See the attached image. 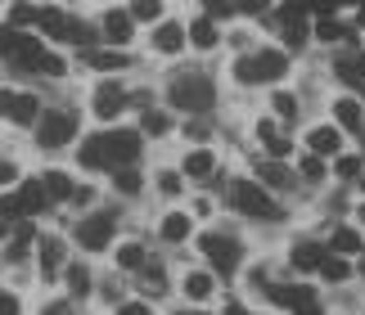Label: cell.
<instances>
[{"mask_svg":"<svg viewBox=\"0 0 365 315\" xmlns=\"http://www.w3.org/2000/svg\"><path fill=\"white\" fill-rule=\"evenodd\" d=\"M307 140H312V153H339V131L334 126H316Z\"/></svg>","mask_w":365,"mask_h":315,"instance_id":"7402d4cb","label":"cell"},{"mask_svg":"<svg viewBox=\"0 0 365 315\" xmlns=\"http://www.w3.org/2000/svg\"><path fill=\"white\" fill-rule=\"evenodd\" d=\"M118 315H153V311H149V306H145V302H126V306H122V311H118Z\"/></svg>","mask_w":365,"mask_h":315,"instance_id":"681fc988","label":"cell"},{"mask_svg":"<svg viewBox=\"0 0 365 315\" xmlns=\"http://www.w3.org/2000/svg\"><path fill=\"white\" fill-rule=\"evenodd\" d=\"M68 289H73L77 297H86L91 293V270L86 266H73V270H68Z\"/></svg>","mask_w":365,"mask_h":315,"instance_id":"4dcf8cb0","label":"cell"},{"mask_svg":"<svg viewBox=\"0 0 365 315\" xmlns=\"http://www.w3.org/2000/svg\"><path fill=\"white\" fill-rule=\"evenodd\" d=\"M14 63H19V68H41V46H36L32 36L19 41V50H14Z\"/></svg>","mask_w":365,"mask_h":315,"instance_id":"4316f807","label":"cell"},{"mask_svg":"<svg viewBox=\"0 0 365 315\" xmlns=\"http://www.w3.org/2000/svg\"><path fill=\"white\" fill-rule=\"evenodd\" d=\"M14 203H19V217H36V212H46L50 207V194H46V185H23L19 190V198H14Z\"/></svg>","mask_w":365,"mask_h":315,"instance_id":"ba28073f","label":"cell"},{"mask_svg":"<svg viewBox=\"0 0 365 315\" xmlns=\"http://www.w3.org/2000/svg\"><path fill=\"white\" fill-rule=\"evenodd\" d=\"M113 185H118L122 194H140V185H145V180H140L135 171H126V167H122V171H113Z\"/></svg>","mask_w":365,"mask_h":315,"instance_id":"836d02e7","label":"cell"},{"mask_svg":"<svg viewBox=\"0 0 365 315\" xmlns=\"http://www.w3.org/2000/svg\"><path fill=\"white\" fill-rule=\"evenodd\" d=\"M131 14H122V9H108L104 14V36L113 41V46H126V41H131Z\"/></svg>","mask_w":365,"mask_h":315,"instance_id":"8fae6325","label":"cell"},{"mask_svg":"<svg viewBox=\"0 0 365 315\" xmlns=\"http://www.w3.org/2000/svg\"><path fill=\"white\" fill-rule=\"evenodd\" d=\"M257 176H262L266 185H289V171L279 167V162H266V167H257Z\"/></svg>","mask_w":365,"mask_h":315,"instance_id":"e575fe53","label":"cell"},{"mask_svg":"<svg viewBox=\"0 0 365 315\" xmlns=\"http://www.w3.org/2000/svg\"><path fill=\"white\" fill-rule=\"evenodd\" d=\"M217 293V284L207 270H194V275H185V297H194V302H203V297H212Z\"/></svg>","mask_w":365,"mask_h":315,"instance_id":"ac0fdd59","label":"cell"},{"mask_svg":"<svg viewBox=\"0 0 365 315\" xmlns=\"http://www.w3.org/2000/svg\"><path fill=\"white\" fill-rule=\"evenodd\" d=\"M86 63H91V68H100V73H118V68H126L131 59H126V54H113V50H91V54H86Z\"/></svg>","mask_w":365,"mask_h":315,"instance_id":"ffe728a7","label":"cell"},{"mask_svg":"<svg viewBox=\"0 0 365 315\" xmlns=\"http://www.w3.org/2000/svg\"><path fill=\"white\" fill-rule=\"evenodd\" d=\"M158 190L163 194H180V176H176V171H163V176H158Z\"/></svg>","mask_w":365,"mask_h":315,"instance_id":"7bdbcfd3","label":"cell"},{"mask_svg":"<svg viewBox=\"0 0 365 315\" xmlns=\"http://www.w3.org/2000/svg\"><path fill=\"white\" fill-rule=\"evenodd\" d=\"M113 225H118L113 212H95V217L77 221V243H81L86 252H100V248H108V243H113Z\"/></svg>","mask_w":365,"mask_h":315,"instance_id":"277c9868","label":"cell"},{"mask_svg":"<svg viewBox=\"0 0 365 315\" xmlns=\"http://www.w3.org/2000/svg\"><path fill=\"white\" fill-rule=\"evenodd\" d=\"M104 149H108V167L113 162H135V153H140V135L135 131H113V135H104Z\"/></svg>","mask_w":365,"mask_h":315,"instance_id":"52a82bcc","label":"cell"},{"mask_svg":"<svg viewBox=\"0 0 365 315\" xmlns=\"http://www.w3.org/2000/svg\"><path fill=\"white\" fill-rule=\"evenodd\" d=\"M59 262H63V239H46V243H41V270H46V275H54V270H59Z\"/></svg>","mask_w":365,"mask_h":315,"instance_id":"cb8c5ba5","label":"cell"},{"mask_svg":"<svg viewBox=\"0 0 365 315\" xmlns=\"http://www.w3.org/2000/svg\"><path fill=\"white\" fill-rule=\"evenodd\" d=\"M284 41H289L293 50H298L302 41H307V19H302L298 9H289V19H284Z\"/></svg>","mask_w":365,"mask_h":315,"instance_id":"484cf974","label":"cell"},{"mask_svg":"<svg viewBox=\"0 0 365 315\" xmlns=\"http://www.w3.org/2000/svg\"><path fill=\"white\" fill-rule=\"evenodd\" d=\"M207 14H221V19H226V14H230V0H207Z\"/></svg>","mask_w":365,"mask_h":315,"instance_id":"f907efd6","label":"cell"},{"mask_svg":"<svg viewBox=\"0 0 365 315\" xmlns=\"http://www.w3.org/2000/svg\"><path fill=\"white\" fill-rule=\"evenodd\" d=\"M140 284L158 293V289H163V270H158V266H145V279H140Z\"/></svg>","mask_w":365,"mask_h":315,"instance_id":"ee69618b","label":"cell"},{"mask_svg":"<svg viewBox=\"0 0 365 315\" xmlns=\"http://www.w3.org/2000/svg\"><path fill=\"white\" fill-rule=\"evenodd\" d=\"M0 108H5L9 122H19V126H32L41 118V99L36 95H0Z\"/></svg>","mask_w":365,"mask_h":315,"instance_id":"8992f818","label":"cell"},{"mask_svg":"<svg viewBox=\"0 0 365 315\" xmlns=\"http://www.w3.org/2000/svg\"><path fill=\"white\" fill-rule=\"evenodd\" d=\"M361 27H365V0H361Z\"/></svg>","mask_w":365,"mask_h":315,"instance_id":"11a10c76","label":"cell"},{"mask_svg":"<svg viewBox=\"0 0 365 315\" xmlns=\"http://www.w3.org/2000/svg\"><path fill=\"white\" fill-rule=\"evenodd\" d=\"M19 32H14V27H0V54H5V59H14V50H19Z\"/></svg>","mask_w":365,"mask_h":315,"instance_id":"d590c367","label":"cell"},{"mask_svg":"<svg viewBox=\"0 0 365 315\" xmlns=\"http://www.w3.org/2000/svg\"><path fill=\"white\" fill-rule=\"evenodd\" d=\"M334 248L339 252H361L365 243H361V234L352 230V225H343V230H334Z\"/></svg>","mask_w":365,"mask_h":315,"instance_id":"83f0119b","label":"cell"},{"mask_svg":"<svg viewBox=\"0 0 365 315\" xmlns=\"http://www.w3.org/2000/svg\"><path fill=\"white\" fill-rule=\"evenodd\" d=\"M302 176H307V180H320V176H325V167H320V158H307V162H302Z\"/></svg>","mask_w":365,"mask_h":315,"instance_id":"f6af8a7d","label":"cell"},{"mask_svg":"<svg viewBox=\"0 0 365 315\" xmlns=\"http://www.w3.org/2000/svg\"><path fill=\"white\" fill-rule=\"evenodd\" d=\"M145 131L163 135V131H167V118H163V113H149V108H145Z\"/></svg>","mask_w":365,"mask_h":315,"instance_id":"b9f144b4","label":"cell"},{"mask_svg":"<svg viewBox=\"0 0 365 315\" xmlns=\"http://www.w3.org/2000/svg\"><path fill=\"white\" fill-rule=\"evenodd\" d=\"M180 46H185V27L180 23H163L158 32H153V50L158 54H176Z\"/></svg>","mask_w":365,"mask_h":315,"instance_id":"7c38bea8","label":"cell"},{"mask_svg":"<svg viewBox=\"0 0 365 315\" xmlns=\"http://www.w3.org/2000/svg\"><path fill=\"white\" fill-rule=\"evenodd\" d=\"M41 315H68V302H50V306L41 311Z\"/></svg>","mask_w":365,"mask_h":315,"instance_id":"f5cc1de1","label":"cell"},{"mask_svg":"<svg viewBox=\"0 0 365 315\" xmlns=\"http://www.w3.org/2000/svg\"><path fill=\"white\" fill-rule=\"evenodd\" d=\"M122 108H126L122 86H100V91H95V113H100V118H118Z\"/></svg>","mask_w":365,"mask_h":315,"instance_id":"9c48e42d","label":"cell"},{"mask_svg":"<svg viewBox=\"0 0 365 315\" xmlns=\"http://www.w3.org/2000/svg\"><path fill=\"white\" fill-rule=\"evenodd\" d=\"M0 315H19V297H5V293H0Z\"/></svg>","mask_w":365,"mask_h":315,"instance_id":"c3c4849f","label":"cell"},{"mask_svg":"<svg viewBox=\"0 0 365 315\" xmlns=\"http://www.w3.org/2000/svg\"><path fill=\"white\" fill-rule=\"evenodd\" d=\"M356 171H361V162H356V158H339V176H347V180H352Z\"/></svg>","mask_w":365,"mask_h":315,"instance_id":"bcb514c9","label":"cell"},{"mask_svg":"<svg viewBox=\"0 0 365 315\" xmlns=\"http://www.w3.org/2000/svg\"><path fill=\"white\" fill-rule=\"evenodd\" d=\"M77 135V118L73 113H41L36 118V145L41 149H63Z\"/></svg>","mask_w":365,"mask_h":315,"instance_id":"3957f363","label":"cell"},{"mask_svg":"<svg viewBox=\"0 0 365 315\" xmlns=\"http://www.w3.org/2000/svg\"><path fill=\"white\" fill-rule=\"evenodd\" d=\"M240 9H244V14H262L266 0H240Z\"/></svg>","mask_w":365,"mask_h":315,"instance_id":"816d5d0a","label":"cell"},{"mask_svg":"<svg viewBox=\"0 0 365 315\" xmlns=\"http://www.w3.org/2000/svg\"><path fill=\"white\" fill-rule=\"evenodd\" d=\"M163 14V0H135L131 5V19H145V23H153Z\"/></svg>","mask_w":365,"mask_h":315,"instance_id":"1f68e13d","label":"cell"},{"mask_svg":"<svg viewBox=\"0 0 365 315\" xmlns=\"http://www.w3.org/2000/svg\"><path fill=\"white\" fill-rule=\"evenodd\" d=\"M252 63H257V81H279V77H284V54H279V50H257V54H252Z\"/></svg>","mask_w":365,"mask_h":315,"instance_id":"30bf717a","label":"cell"},{"mask_svg":"<svg viewBox=\"0 0 365 315\" xmlns=\"http://www.w3.org/2000/svg\"><path fill=\"white\" fill-rule=\"evenodd\" d=\"M163 239H167V243H185V239H190V217H185V212L163 217Z\"/></svg>","mask_w":365,"mask_h":315,"instance_id":"d6986e66","label":"cell"},{"mask_svg":"<svg viewBox=\"0 0 365 315\" xmlns=\"http://www.w3.org/2000/svg\"><path fill=\"white\" fill-rule=\"evenodd\" d=\"M257 135H262V145L271 149L275 158H284V153L293 149V145H289V135H279V131H275V122H262V126H257Z\"/></svg>","mask_w":365,"mask_h":315,"instance_id":"44dd1931","label":"cell"},{"mask_svg":"<svg viewBox=\"0 0 365 315\" xmlns=\"http://www.w3.org/2000/svg\"><path fill=\"white\" fill-rule=\"evenodd\" d=\"M41 32H46V36H68V32H73V23H68V14L63 9H41Z\"/></svg>","mask_w":365,"mask_h":315,"instance_id":"2e32d148","label":"cell"},{"mask_svg":"<svg viewBox=\"0 0 365 315\" xmlns=\"http://www.w3.org/2000/svg\"><path fill=\"white\" fill-rule=\"evenodd\" d=\"M235 77H240L244 86H252V81H257V63H252V54H248V59H240V63H235Z\"/></svg>","mask_w":365,"mask_h":315,"instance_id":"74e56055","label":"cell"},{"mask_svg":"<svg viewBox=\"0 0 365 315\" xmlns=\"http://www.w3.org/2000/svg\"><path fill=\"white\" fill-rule=\"evenodd\" d=\"M212 167H217V158L207 153V149H194L185 158V176H194V180H207V176H212Z\"/></svg>","mask_w":365,"mask_h":315,"instance_id":"e0dca14e","label":"cell"},{"mask_svg":"<svg viewBox=\"0 0 365 315\" xmlns=\"http://www.w3.org/2000/svg\"><path fill=\"white\" fill-rule=\"evenodd\" d=\"M325 243H298V248H293V266L298 270H320V262H325Z\"/></svg>","mask_w":365,"mask_h":315,"instance_id":"5bb4252c","label":"cell"},{"mask_svg":"<svg viewBox=\"0 0 365 315\" xmlns=\"http://www.w3.org/2000/svg\"><path fill=\"white\" fill-rule=\"evenodd\" d=\"M14 180H19V167H14V162H0V185H14Z\"/></svg>","mask_w":365,"mask_h":315,"instance_id":"7dc6e473","label":"cell"},{"mask_svg":"<svg viewBox=\"0 0 365 315\" xmlns=\"http://www.w3.org/2000/svg\"><path fill=\"white\" fill-rule=\"evenodd\" d=\"M316 36H320V41H343V36H347V27L334 19V14H325V19L316 23Z\"/></svg>","mask_w":365,"mask_h":315,"instance_id":"f1b7e54d","label":"cell"},{"mask_svg":"<svg viewBox=\"0 0 365 315\" xmlns=\"http://www.w3.org/2000/svg\"><path fill=\"white\" fill-rule=\"evenodd\" d=\"M81 167L86 171H100V167H108V149H104V135H91L86 145H81Z\"/></svg>","mask_w":365,"mask_h":315,"instance_id":"4fadbf2b","label":"cell"},{"mask_svg":"<svg viewBox=\"0 0 365 315\" xmlns=\"http://www.w3.org/2000/svg\"><path fill=\"white\" fill-rule=\"evenodd\" d=\"M230 207H235V212H244V217H262V221H275V217H279L275 198L266 194L257 180H240V185H230Z\"/></svg>","mask_w":365,"mask_h":315,"instance_id":"6da1fadb","label":"cell"},{"mask_svg":"<svg viewBox=\"0 0 365 315\" xmlns=\"http://www.w3.org/2000/svg\"><path fill=\"white\" fill-rule=\"evenodd\" d=\"M118 266L122 270H140L145 266V248H140V243H126V248L118 252Z\"/></svg>","mask_w":365,"mask_h":315,"instance_id":"f546056e","label":"cell"},{"mask_svg":"<svg viewBox=\"0 0 365 315\" xmlns=\"http://www.w3.org/2000/svg\"><path fill=\"white\" fill-rule=\"evenodd\" d=\"M36 19H41L36 5H14V9H9V23H36Z\"/></svg>","mask_w":365,"mask_h":315,"instance_id":"8d00e7d4","label":"cell"},{"mask_svg":"<svg viewBox=\"0 0 365 315\" xmlns=\"http://www.w3.org/2000/svg\"><path fill=\"white\" fill-rule=\"evenodd\" d=\"M190 41H194L199 50H212L217 41H221V32H217L212 19H194V23H190Z\"/></svg>","mask_w":365,"mask_h":315,"instance_id":"9a60e30c","label":"cell"},{"mask_svg":"<svg viewBox=\"0 0 365 315\" xmlns=\"http://www.w3.org/2000/svg\"><path fill=\"white\" fill-rule=\"evenodd\" d=\"M334 113H339V122L347 126V131H361V126H365V113H361L356 99H339V108H334Z\"/></svg>","mask_w":365,"mask_h":315,"instance_id":"603a6c76","label":"cell"},{"mask_svg":"<svg viewBox=\"0 0 365 315\" xmlns=\"http://www.w3.org/2000/svg\"><path fill=\"white\" fill-rule=\"evenodd\" d=\"M68 41H77V46H86V50H91V46H95V32H91V27H81V23H77L73 32H68Z\"/></svg>","mask_w":365,"mask_h":315,"instance_id":"60d3db41","label":"cell"},{"mask_svg":"<svg viewBox=\"0 0 365 315\" xmlns=\"http://www.w3.org/2000/svg\"><path fill=\"white\" fill-rule=\"evenodd\" d=\"M41 73H50V77H63V59H59V54H41Z\"/></svg>","mask_w":365,"mask_h":315,"instance_id":"ab89813d","label":"cell"},{"mask_svg":"<svg viewBox=\"0 0 365 315\" xmlns=\"http://www.w3.org/2000/svg\"><path fill=\"white\" fill-rule=\"evenodd\" d=\"M275 113H279V118H298V104H293V95L279 91V95H275Z\"/></svg>","mask_w":365,"mask_h":315,"instance_id":"f35d334b","label":"cell"},{"mask_svg":"<svg viewBox=\"0 0 365 315\" xmlns=\"http://www.w3.org/2000/svg\"><path fill=\"white\" fill-rule=\"evenodd\" d=\"M176 315H207V311H176Z\"/></svg>","mask_w":365,"mask_h":315,"instance_id":"db71d44e","label":"cell"},{"mask_svg":"<svg viewBox=\"0 0 365 315\" xmlns=\"http://www.w3.org/2000/svg\"><path fill=\"white\" fill-rule=\"evenodd\" d=\"M172 104L185 113H207L212 108V81L207 77H176L172 81Z\"/></svg>","mask_w":365,"mask_h":315,"instance_id":"7a4b0ae2","label":"cell"},{"mask_svg":"<svg viewBox=\"0 0 365 315\" xmlns=\"http://www.w3.org/2000/svg\"><path fill=\"white\" fill-rule=\"evenodd\" d=\"M361 212H365V207H361Z\"/></svg>","mask_w":365,"mask_h":315,"instance_id":"9f6ffc18","label":"cell"},{"mask_svg":"<svg viewBox=\"0 0 365 315\" xmlns=\"http://www.w3.org/2000/svg\"><path fill=\"white\" fill-rule=\"evenodd\" d=\"M320 275H325L329 284H339V279H347V262H339V257H325V262H320Z\"/></svg>","mask_w":365,"mask_h":315,"instance_id":"d6a6232c","label":"cell"},{"mask_svg":"<svg viewBox=\"0 0 365 315\" xmlns=\"http://www.w3.org/2000/svg\"><path fill=\"white\" fill-rule=\"evenodd\" d=\"M203 257L221 270V275H235V266H240L244 252H240V243L226 239V234H207V239H203Z\"/></svg>","mask_w":365,"mask_h":315,"instance_id":"5b68a950","label":"cell"},{"mask_svg":"<svg viewBox=\"0 0 365 315\" xmlns=\"http://www.w3.org/2000/svg\"><path fill=\"white\" fill-rule=\"evenodd\" d=\"M46 194L50 198H73V180H68V171H46Z\"/></svg>","mask_w":365,"mask_h":315,"instance_id":"d4e9b609","label":"cell"}]
</instances>
